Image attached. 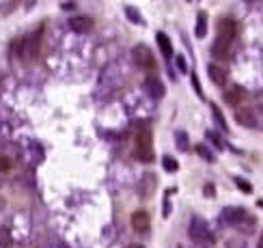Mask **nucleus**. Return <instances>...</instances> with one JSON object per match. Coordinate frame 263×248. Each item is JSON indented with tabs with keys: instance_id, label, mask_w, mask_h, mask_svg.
<instances>
[{
	"instance_id": "f257e3e1",
	"label": "nucleus",
	"mask_w": 263,
	"mask_h": 248,
	"mask_svg": "<svg viewBox=\"0 0 263 248\" xmlns=\"http://www.w3.org/2000/svg\"><path fill=\"white\" fill-rule=\"evenodd\" d=\"M134 156L138 162H149L151 164L156 153H153V145H151V130L147 125H140L136 132V149H134Z\"/></svg>"
},
{
	"instance_id": "f03ea898",
	"label": "nucleus",
	"mask_w": 263,
	"mask_h": 248,
	"mask_svg": "<svg viewBox=\"0 0 263 248\" xmlns=\"http://www.w3.org/2000/svg\"><path fill=\"white\" fill-rule=\"evenodd\" d=\"M132 61H134V65L140 67L142 71H151L153 73L156 71V67H158L151 50H149V46H145V43H138V46L132 48Z\"/></svg>"
},
{
	"instance_id": "7ed1b4c3",
	"label": "nucleus",
	"mask_w": 263,
	"mask_h": 248,
	"mask_svg": "<svg viewBox=\"0 0 263 248\" xmlns=\"http://www.w3.org/2000/svg\"><path fill=\"white\" fill-rule=\"evenodd\" d=\"M190 233L192 242H196V244H203V242H211V235H210V227H207V222L203 220L201 216H192L190 220Z\"/></svg>"
},
{
	"instance_id": "20e7f679",
	"label": "nucleus",
	"mask_w": 263,
	"mask_h": 248,
	"mask_svg": "<svg viewBox=\"0 0 263 248\" xmlns=\"http://www.w3.org/2000/svg\"><path fill=\"white\" fill-rule=\"evenodd\" d=\"M41 37H43V26H39L37 31H35L31 37L24 41V52L22 56L31 58V61H35V58L39 56V48H41Z\"/></svg>"
},
{
	"instance_id": "39448f33",
	"label": "nucleus",
	"mask_w": 263,
	"mask_h": 248,
	"mask_svg": "<svg viewBox=\"0 0 263 248\" xmlns=\"http://www.w3.org/2000/svg\"><path fill=\"white\" fill-rule=\"evenodd\" d=\"M142 89L151 95L153 99H162L166 95V87H164V82L160 80V78L156 76V73H149V76L145 78V82H142Z\"/></svg>"
},
{
	"instance_id": "423d86ee",
	"label": "nucleus",
	"mask_w": 263,
	"mask_h": 248,
	"mask_svg": "<svg viewBox=\"0 0 263 248\" xmlns=\"http://www.w3.org/2000/svg\"><path fill=\"white\" fill-rule=\"evenodd\" d=\"M233 115H235V121L240 123L242 127H255L257 125V117H255V112H252L250 106L233 108Z\"/></svg>"
},
{
	"instance_id": "0eeeda50",
	"label": "nucleus",
	"mask_w": 263,
	"mask_h": 248,
	"mask_svg": "<svg viewBox=\"0 0 263 248\" xmlns=\"http://www.w3.org/2000/svg\"><path fill=\"white\" fill-rule=\"evenodd\" d=\"M235 33H237V24L233 18H222L220 22H218V37L225 39V41H233L235 39Z\"/></svg>"
},
{
	"instance_id": "6e6552de",
	"label": "nucleus",
	"mask_w": 263,
	"mask_h": 248,
	"mask_svg": "<svg viewBox=\"0 0 263 248\" xmlns=\"http://www.w3.org/2000/svg\"><path fill=\"white\" fill-rule=\"evenodd\" d=\"M132 222V229L136 233H147L149 229H151V218H149V214L145 210H136L130 218Z\"/></svg>"
},
{
	"instance_id": "1a4fd4ad",
	"label": "nucleus",
	"mask_w": 263,
	"mask_h": 248,
	"mask_svg": "<svg viewBox=\"0 0 263 248\" xmlns=\"http://www.w3.org/2000/svg\"><path fill=\"white\" fill-rule=\"evenodd\" d=\"M156 188H158V177L153 175V173H147V175H142V179H140L138 195H140V198H151L153 192H156Z\"/></svg>"
},
{
	"instance_id": "9d476101",
	"label": "nucleus",
	"mask_w": 263,
	"mask_h": 248,
	"mask_svg": "<svg viewBox=\"0 0 263 248\" xmlns=\"http://www.w3.org/2000/svg\"><path fill=\"white\" fill-rule=\"evenodd\" d=\"M222 218H225L227 225H237V222H242L246 218V212L244 207H225Z\"/></svg>"
},
{
	"instance_id": "9b49d317",
	"label": "nucleus",
	"mask_w": 263,
	"mask_h": 248,
	"mask_svg": "<svg viewBox=\"0 0 263 248\" xmlns=\"http://www.w3.org/2000/svg\"><path fill=\"white\" fill-rule=\"evenodd\" d=\"M69 26H71L76 33H91L93 31V19L87 18V16H78V18L69 19Z\"/></svg>"
},
{
	"instance_id": "f8f14e48",
	"label": "nucleus",
	"mask_w": 263,
	"mask_h": 248,
	"mask_svg": "<svg viewBox=\"0 0 263 248\" xmlns=\"http://www.w3.org/2000/svg\"><path fill=\"white\" fill-rule=\"evenodd\" d=\"M156 41H158V46H160L162 56H164L166 61H171V58L175 56V52H173V43H171V39H168V35L166 33H158Z\"/></svg>"
},
{
	"instance_id": "ddd939ff",
	"label": "nucleus",
	"mask_w": 263,
	"mask_h": 248,
	"mask_svg": "<svg viewBox=\"0 0 263 248\" xmlns=\"http://www.w3.org/2000/svg\"><path fill=\"white\" fill-rule=\"evenodd\" d=\"M229 48H231L229 41H225V39L216 37L214 46H211V54H214L218 61H225V58H229Z\"/></svg>"
},
{
	"instance_id": "4468645a",
	"label": "nucleus",
	"mask_w": 263,
	"mask_h": 248,
	"mask_svg": "<svg viewBox=\"0 0 263 248\" xmlns=\"http://www.w3.org/2000/svg\"><path fill=\"white\" fill-rule=\"evenodd\" d=\"M207 73H210V80L218 84V87H222V84L227 82V71L220 65H216V63H210V65H207Z\"/></svg>"
},
{
	"instance_id": "2eb2a0df",
	"label": "nucleus",
	"mask_w": 263,
	"mask_h": 248,
	"mask_svg": "<svg viewBox=\"0 0 263 248\" xmlns=\"http://www.w3.org/2000/svg\"><path fill=\"white\" fill-rule=\"evenodd\" d=\"M244 97H246V93H244V89L242 87H233L231 91H225V102L229 104V106H233V108L240 106V102Z\"/></svg>"
},
{
	"instance_id": "dca6fc26",
	"label": "nucleus",
	"mask_w": 263,
	"mask_h": 248,
	"mask_svg": "<svg viewBox=\"0 0 263 248\" xmlns=\"http://www.w3.org/2000/svg\"><path fill=\"white\" fill-rule=\"evenodd\" d=\"M194 35L198 39H203L207 35V13L205 11H201L196 16V26H194Z\"/></svg>"
},
{
	"instance_id": "f3484780",
	"label": "nucleus",
	"mask_w": 263,
	"mask_h": 248,
	"mask_svg": "<svg viewBox=\"0 0 263 248\" xmlns=\"http://www.w3.org/2000/svg\"><path fill=\"white\" fill-rule=\"evenodd\" d=\"M175 145H177L179 151H188V149H190V138H188V134L183 130L175 132Z\"/></svg>"
},
{
	"instance_id": "a211bd4d",
	"label": "nucleus",
	"mask_w": 263,
	"mask_h": 248,
	"mask_svg": "<svg viewBox=\"0 0 263 248\" xmlns=\"http://www.w3.org/2000/svg\"><path fill=\"white\" fill-rule=\"evenodd\" d=\"M211 115H214V121L218 123V127H220L222 132H229V125H227V119L222 115V110L216 106V104H211Z\"/></svg>"
},
{
	"instance_id": "6ab92c4d",
	"label": "nucleus",
	"mask_w": 263,
	"mask_h": 248,
	"mask_svg": "<svg viewBox=\"0 0 263 248\" xmlns=\"http://www.w3.org/2000/svg\"><path fill=\"white\" fill-rule=\"evenodd\" d=\"M13 246V235L9 227H0V248H11Z\"/></svg>"
},
{
	"instance_id": "aec40b11",
	"label": "nucleus",
	"mask_w": 263,
	"mask_h": 248,
	"mask_svg": "<svg viewBox=\"0 0 263 248\" xmlns=\"http://www.w3.org/2000/svg\"><path fill=\"white\" fill-rule=\"evenodd\" d=\"M162 168H164L166 173H177L179 171V162H177L173 156H164L162 158Z\"/></svg>"
},
{
	"instance_id": "412c9836",
	"label": "nucleus",
	"mask_w": 263,
	"mask_h": 248,
	"mask_svg": "<svg viewBox=\"0 0 263 248\" xmlns=\"http://www.w3.org/2000/svg\"><path fill=\"white\" fill-rule=\"evenodd\" d=\"M125 16H127V19H132L134 24H138V26H142V24H145V19H142V16L138 13L136 7H125Z\"/></svg>"
},
{
	"instance_id": "4be33fe9",
	"label": "nucleus",
	"mask_w": 263,
	"mask_h": 248,
	"mask_svg": "<svg viewBox=\"0 0 263 248\" xmlns=\"http://www.w3.org/2000/svg\"><path fill=\"white\" fill-rule=\"evenodd\" d=\"M233 181H235V186L240 188V190L244 192V195H252V186L244 179V177H233Z\"/></svg>"
},
{
	"instance_id": "5701e85b",
	"label": "nucleus",
	"mask_w": 263,
	"mask_h": 248,
	"mask_svg": "<svg viewBox=\"0 0 263 248\" xmlns=\"http://www.w3.org/2000/svg\"><path fill=\"white\" fill-rule=\"evenodd\" d=\"M196 153H198V156H203V158H205L207 162H216L214 153H211V151H210V149H207L205 145H196Z\"/></svg>"
},
{
	"instance_id": "b1692460",
	"label": "nucleus",
	"mask_w": 263,
	"mask_h": 248,
	"mask_svg": "<svg viewBox=\"0 0 263 248\" xmlns=\"http://www.w3.org/2000/svg\"><path fill=\"white\" fill-rule=\"evenodd\" d=\"M207 138H210V141H211V145L218 147V151H222V149H225V141H222V138L218 136V134H214V132H207Z\"/></svg>"
},
{
	"instance_id": "393cba45",
	"label": "nucleus",
	"mask_w": 263,
	"mask_h": 248,
	"mask_svg": "<svg viewBox=\"0 0 263 248\" xmlns=\"http://www.w3.org/2000/svg\"><path fill=\"white\" fill-rule=\"evenodd\" d=\"M175 63H177V69H179L181 73H186V71H188V61H186V56H183V54H177Z\"/></svg>"
},
{
	"instance_id": "a878e982",
	"label": "nucleus",
	"mask_w": 263,
	"mask_h": 248,
	"mask_svg": "<svg viewBox=\"0 0 263 248\" xmlns=\"http://www.w3.org/2000/svg\"><path fill=\"white\" fill-rule=\"evenodd\" d=\"M192 87H194L196 95L203 99V87H201V82H198V76H196V73H192Z\"/></svg>"
},
{
	"instance_id": "bb28decb",
	"label": "nucleus",
	"mask_w": 263,
	"mask_h": 248,
	"mask_svg": "<svg viewBox=\"0 0 263 248\" xmlns=\"http://www.w3.org/2000/svg\"><path fill=\"white\" fill-rule=\"evenodd\" d=\"M9 168H11V160L4 156H0V173H7Z\"/></svg>"
},
{
	"instance_id": "cd10ccee",
	"label": "nucleus",
	"mask_w": 263,
	"mask_h": 248,
	"mask_svg": "<svg viewBox=\"0 0 263 248\" xmlns=\"http://www.w3.org/2000/svg\"><path fill=\"white\" fill-rule=\"evenodd\" d=\"M162 216H164V218L171 216V201H168V198H164V207H162Z\"/></svg>"
},
{
	"instance_id": "c85d7f7f",
	"label": "nucleus",
	"mask_w": 263,
	"mask_h": 248,
	"mask_svg": "<svg viewBox=\"0 0 263 248\" xmlns=\"http://www.w3.org/2000/svg\"><path fill=\"white\" fill-rule=\"evenodd\" d=\"M214 192H216L214 183H205V196H207V198H211V196H214Z\"/></svg>"
},
{
	"instance_id": "c756f323",
	"label": "nucleus",
	"mask_w": 263,
	"mask_h": 248,
	"mask_svg": "<svg viewBox=\"0 0 263 248\" xmlns=\"http://www.w3.org/2000/svg\"><path fill=\"white\" fill-rule=\"evenodd\" d=\"M61 7L65 9V11H71V9H76V2H71V0H69V2H61Z\"/></svg>"
},
{
	"instance_id": "7c9ffc66",
	"label": "nucleus",
	"mask_w": 263,
	"mask_h": 248,
	"mask_svg": "<svg viewBox=\"0 0 263 248\" xmlns=\"http://www.w3.org/2000/svg\"><path fill=\"white\" fill-rule=\"evenodd\" d=\"M125 248H145L142 244H130V246H125Z\"/></svg>"
},
{
	"instance_id": "2f4dec72",
	"label": "nucleus",
	"mask_w": 263,
	"mask_h": 248,
	"mask_svg": "<svg viewBox=\"0 0 263 248\" xmlns=\"http://www.w3.org/2000/svg\"><path fill=\"white\" fill-rule=\"evenodd\" d=\"M2 207H4V201H2V198H0V210H2Z\"/></svg>"
},
{
	"instance_id": "473e14b6",
	"label": "nucleus",
	"mask_w": 263,
	"mask_h": 248,
	"mask_svg": "<svg viewBox=\"0 0 263 248\" xmlns=\"http://www.w3.org/2000/svg\"><path fill=\"white\" fill-rule=\"evenodd\" d=\"M257 248H263V242H259V246H257Z\"/></svg>"
},
{
	"instance_id": "72a5a7b5",
	"label": "nucleus",
	"mask_w": 263,
	"mask_h": 248,
	"mask_svg": "<svg viewBox=\"0 0 263 248\" xmlns=\"http://www.w3.org/2000/svg\"><path fill=\"white\" fill-rule=\"evenodd\" d=\"M259 242H263V231H261V240H259Z\"/></svg>"
}]
</instances>
